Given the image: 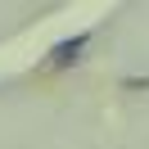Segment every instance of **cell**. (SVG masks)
Segmentation results:
<instances>
[{
  "label": "cell",
  "instance_id": "cell-1",
  "mask_svg": "<svg viewBox=\"0 0 149 149\" xmlns=\"http://www.w3.org/2000/svg\"><path fill=\"white\" fill-rule=\"evenodd\" d=\"M86 41H91L86 32H81V36H72V41H59V45L50 50V63H54V68H68V63H77V59H81V50H86Z\"/></svg>",
  "mask_w": 149,
  "mask_h": 149
}]
</instances>
